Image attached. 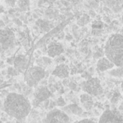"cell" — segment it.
Returning <instances> with one entry per match:
<instances>
[{"label":"cell","mask_w":123,"mask_h":123,"mask_svg":"<svg viewBox=\"0 0 123 123\" xmlns=\"http://www.w3.org/2000/svg\"><path fill=\"white\" fill-rule=\"evenodd\" d=\"M63 37H64V33L63 32H62L61 34H59V36H58V38H59V39H62Z\"/></svg>","instance_id":"44"},{"label":"cell","mask_w":123,"mask_h":123,"mask_svg":"<svg viewBox=\"0 0 123 123\" xmlns=\"http://www.w3.org/2000/svg\"><path fill=\"white\" fill-rule=\"evenodd\" d=\"M2 106V103H1V101H0V107Z\"/></svg>","instance_id":"47"},{"label":"cell","mask_w":123,"mask_h":123,"mask_svg":"<svg viewBox=\"0 0 123 123\" xmlns=\"http://www.w3.org/2000/svg\"><path fill=\"white\" fill-rule=\"evenodd\" d=\"M3 20H4V22H6V24H8V23L9 22V19L7 16H4V17H3Z\"/></svg>","instance_id":"42"},{"label":"cell","mask_w":123,"mask_h":123,"mask_svg":"<svg viewBox=\"0 0 123 123\" xmlns=\"http://www.w3.org/2000/svg\"><path fill=\"white\" fill-rule=\"evenodd\" d=\"M4 12V6L1 4V3H0V15L3 14V13Z\"/></svg>","instance_id":"40"},{"label":"cell","mask_w":123,"mask_h":123,"mask_svg":"<svg viewBox=\"0 0 123 123\" xmlns=\"http://www.w3.org/2000/svg\"><path fill=\"white\" fill-rule=\"evenodd\" d=\"M90 21V16L89 14H83L81 15L80 17L78 19V21H77V24L79 26H84L88 24V23Z\"/></svg>","instance_id":"20"},{"label":"cell","mask_w":123,"mask_h":123,"mask_svg":"<svg viewBox=\"0 0 123 123\" xmlns=\"http://www.w3.org/2000/svg\"><path fill=\"white\" fill-rule=\"evenodd\" d=\"M2 82H3V80H0V84H2Z\"/></svg>","instance_id":"48"},{"label":"cell","mask_w":123,"mask_h":123,"mask_svg":"<svg viewBox=\"0 0 123 123\" xmlns=\"http://www.w3.org/2000/svg\"><path fill=\"white\" fill-rule=\"evenodd\" d=\"M62 111H63L66 114L69 115H75V116H81L84 113L83 111V108L80 107L79 105L75 104H71V105H65L64 107H62V109H61Z\"/></svg>","instance_id":"14"},{"label":"cell","mask_w":123,"mask_h":123,"mask_svg":"<svg viewBox=\"0 0 123 123\" xmlns=\"http://www.w3.org/2000/svg\"><path fill=\"white\" fill-rule=\"evenodd\" d=\"M36 63H37V66L45 68L52 63V60L50 56H41L36 60Z\"/></svg>","instance_id":"17"},{"label":"cell","mask_w":123,"mask_h":123,"mask_svg":"<svg viewBox=\"0 0 123 123\" xmlns=\"http://www.w3.org/2000/svg\"><path fill=\"white\" fill-rule=\"evenodd\" d=\"M17 8L18 10L20 12H25V11L30 10V0H17Z\"/></svg>","instance_id":"18"},{"label":"cell","mask_w":123,"mask_h":123,"mask_svg":"<svg viewBox=\"0 0 123 123\" xmlns=\"http://www.w3.org/2000/svg\"><path fill=\"white\" fill-rule=\"evenodd\" d=\"M51 74L53 76H55V77H57L62 79H68L69 74H70V68H69V67L67 64H64V63L58 64L55 68L54 70L52 71Z\"/></svg>","instance_id":"11"},{"label":"cell","mask_w":123,"mask_h":123,"mask_svg":"<svg viewBox=\"0 0 123 123\" xmlns=\"http://www.w3.org/2000/svg\"><path fill=\"white\" fill-rule=\"evenodd\" d=\"M73 36H71V35H69V34H68V35H66V39L68 40V41H71V40H73Z\"/></svg>","instance_id":"41"},{"label":"cell","mask_w":123,"mask_h":123,"mask_svg":"<svg viewBox=\"0 0 123 123\" xmlns=\"http://www.w3.org/2000/svg\"><path fill=\"white\" fill-rule=\"evenodd\" d=\"M4 111L10 117L19 121H23L31 111V104L29 99L19 93H9L4 103Z\"/></svg>","instance_id":"1"},{"label":"cell","mask_w":123,"mask_h":123,"mask_svg":"<svg viewBox=\"0 0 123 123\" xmlns=\"http://www.w3.org/2000/svg\"><path fill=\"white\" fill-rule=\"evenodd\" d=\"M21 84V87H22V90H21V92H22V94L23 95H30V94H33V89L31 87H30V86H28L26 84H24V83H22Z\"/></svg>","instance_id":"22"},{"label":"cell","mask_w":123,"mask_h":123,"mask_svg":"<svg viewBox=\"0 0 123 123\" xmlns=\"http://www.w3.org/2000/svg\"><path fill=\"white\" fill-rule=\"evenodd\" d=\"M65 61V57H64L63 56H62V55H60V56H56V62H60V64L62 62Z\"/></svg>","instance_id":"33"},{"label":"cell","mask_w":123,"mask_h":123,"mask_svg":"<svg viewBox=\"0 0 123 123\" xmlns=\"http://www.w3.org/2000/svg\"><path fill=\"white\" fill-rule=\"evenodd\" d=\"M56 106H58V107H64V106L66 105V101L65 99H63V98L62 97V96H60L59 98H57L56 100Z\"/></svg>","instance_id":"26"},{"label":"cell","mask_w":123,"mask_h":123,"mask_svg":"<svg viewBox=\"0 0 123 123\" xmlns=\"http://www.w3.org/2000/svg\"><path fill=\"white\" fill-rule=\"evenodd\" d=\"M7 74H8V75H9V76H17L19 73L18 72L17 69H16L14 67V68L9 67L7 69Z\"/></svg>","instance_id":"25"},{"label":"cell","mask_w":123,"mask_h":123,"mask_svg":"<svg viewBox=\"0 0 123 123\" xmlns=\"http://www.w3.org/2000/svg\"><path fill=\"white\" fill-rule=\"evenodd\" d=\"M79 99H80V103L82 105L83 108L85 109L86 111H90V110L93 109L94 102L92 95L87 94V93H84L80 95Z\"/></svg>","instance_id":"13"},{"label":"cell","mask_w":123,"mask_h":123,"mask_svg":"<svg viewBox=\"0 0 123 123\" xmlns=\"http://www.w3.org/2000/svg\"><path fill=\"white\" fill-rule=\"evenodd\" d=\"M43 123H71V121L69 116L63 111L54 108L46 114Z\"/></svg>","instance_id":"6"},{"label":"cell","mask_w":123,"mask_h":123,"mask_svg":"<svg viewBox=\"0 0 123 123\" xmlns=\"http://www.w3.org/2000/svg\"><path fill=\"white\" fill-rule=\"evenodd\" d=\"M121 89H122V90H123V82H122V84H121Z\"/></svg>","instance_id":"46"},{"label":"cell","mask_w":123,"mask_h":123,"mask_svg":"<svg viewBox=\"0 0 123 123\" xmlns=\"http://www.w3.org/2000/svg\"><path fill=\"white\" fill-rule=\"evenodd\" d=\"M6 123H10V122H9H9H6Z\"/></svg>","instance_id":"50"},{"label":"cell","mask_w":123,"mask_h":123,"mask_svg":"<svg viewBox=\"0 0 123 123\" xmlns=\"http://www.w3.org/2000/svg\"><path fill=\"white\" fill-rule=\"evenodd\" d=\"M108 74L115 78H123V67H116L108 71Z\"/></svg>","instance_id":"19"},{"label":"cell","mask_w":123,"mask_h":123,"mask_svg":"<svg viewBox=\"0 0 123 123\" xmlns=\"http://www.w3.org/2000/svg\"><path fill=\"white\" fill-rule=\"evenodd\" d=\"M96 67H97V69L99 71V72H105V71H109L111 69L114 68L116 66L108 59L107 57H101L98 60L97 64H96Z\"/></svg>","instance_id":"12"},{"label":"cell","mask_w":123,"mask_h":123,"mask_svg":"<svg viewBox=\"0 0 123 123\" xmlns=\"http://www.w3.org/2000/svg\"><path fill=\"white\" fill-rule=\"evenodd\" d=\"M104 53L105 52H103L101 50H97V51L94 53V55H93V57H94V59H99V58L103 57Z\"/></svg>","instance_id":"27"},{"label":"cell","mask_w":123,"mask_h":123,"mask_svg":"<svg viewBox=\"0 0 123 123\" xmlns=\"http://www.w3.org/2000/svg\"><path fill=\"white\" fill-rule=\"evenodd\" d=\"M14 22L15 23L16 25H22V21L20 20L19 19H17V18H15V19H14Z\"/></svg>","instance_id":"37"},{"label":"cell","mask_w":123,"mask_h":123,"mask_svg":"<svg viewBox=\"0 0 123 123\" xmlns=\"http://www.w3.org/2000/svg\"><path fill=\"white\" fill-rule=\"evenodd\" d=\"M98 123H123V112L116 110H106L100 116Z\"/></svg>","instance_id":"8"},{"label":"cell","mask_w":123,"mask_h":123,"mask_svg":"<svg viewBox=\"0 0 123 123\" xmlns=\"http://www.w3.org/2000/svg\"><path fill=\"white\" fill-rule=\"evenodd\" d=\"M82 77L84 78V79H86V80H88V79H91V74H89V72H84L82 74Z\"/></svg>","instance_id":"35"},{"label":"cell","mask_w":123,"mask_h":123,"mask_svg":"<svg viewBox=\"0 0 123 123\" xmlns=\"http://www.w3.org/2000/svg\"><path fill=\"white\" fill-rule=\"evenodd\" d=\"M2 1H4V4H6L9 7H14L17 3V0H2Z\"/></svg>","instance_id":"29"},{"label":"cell","mask_w":123,"mask_h":123,"mask_svg":"<svg viewBox=\"0 0 123 123\" xmlns=\"http://www.w3.org/2000/svg\"><path fill=\"white\" fill-rule=\"evenodd\" d=\"M0 123H3V121H0Z\"/></svg>","instance_id":"49"},{"label":"cell","mask_w":123,"mask_h":123,"mask_svg":"<svg viewBox=\"0 0 123 123\" xmlns=\"http://www.w3.org/2000/svg\"><path fill=\"white\" fill-rule=\"evenodd\" d=\"M89 14H90V15H89L90 17H94V16H95V13H94L93 10H90V11H89Z\"/></svg>","instance_id":"43"},{"label":"cell","mask_w":123,"mask_h":123,"mask_svg":"<svg viewBox=\"0 0 123 123\" xmlns=\"http://www.w3.org/2000/svg\"><path fill=\"white\" fill-rule=\"evenodd\" d=\"M56 105V101H53V100H50V104H49V107H48V109L50 110H52L55 108V106Z\"/></svg>","instance_id":"36"},{"label":"cell","mask_w":123,"mask_h":123,"mask_svg":"<svg viewBox=\"0 0 123 123\" xmlns=\"http://www.w3.org/2000/svg\"><path fill=\"white\" fill-rule=\"evenodd\" d=\"M36 25L39 27V30L42 33L48 32L53 27L52 23L50 20H46V19H38L36 21Z\"/></svg>","instance_id":"15"},{"label":"cell","mask_w":123,"mask_h":123,"mask_svg":"<svg viewBox=\"0 0 123 123\" xmlns=\"http://www.w3.org/2000/svg\"><path fill=\"white\" fill-rule=\"evenodd\" d=\"M19 41H20L21 44H22L26 49H28L29 45H30V41H29V38H28V36L25 35V33L19 32Z\"/></svg>","instance_id":"21"},{"label":"cell","mask_w":123,"mask_h":123,"mask_svg":"<svg viewBox=\"0 0 123 123\" xmlns=\"http://www.w3.org/2000/svg\"><path fill=\"white\" fill-rule=\"evenodd\" d=\"M51 96V92L48 87L45 85L36 86L33 92V99H32V105L35 108H37L42 102H44L46 99H49Z\"/></svg>","instance_id":"7"},{"label":"cell","mask_w":123,"mask_h":123,"mask_svg":"<svg viewBox=\"0 0 123 123\" xmlns=\"http://www.w3.org/2000/svg\"><path fill=\"white\" fill-rule=\"evenodd\" d=\"M104 27V23L102 21L99 20H95L93 22L92 24V28L93 29H96V30H102Z\"/></svg>","instance_id":"24"},{"label":"cell","mask_w":123,"mask_h":123,"mask_svg":"<svg viewBox=\"0 0 123 123\" xmlns=\"http://www.w3.org/2000/svg\"><path fill=\"white\" fill-rule=\"evenodd\" d=\"M28 64H29V58L25 55L19 54L14 57V66L19 74H24L26 69H28Z\"/></svg>","instance_id":"10"},{"label":"cell","mask_w":123,"mask_h":123,"mask_svg":"<svg viewBox=\"0 0 123 123\" xmlns=\"http://www.w3.org/2000/svg\"><path fill=\"white\" fill-rule=\"evenodd\" d=\"M56 0H40L39 1V5L40 4H49V5H52Z\"/></svg>","instance_id":"30"},{"label":"cell","mask_w":123,"mask_h":123,"mask_svg":"<svg viewBox=\"0 0 123 123\" xmlns=\"http://www.w3.org/2000/svg\"><path fill=\"white\" fill-rule=\"evenodd\" d=\"M4 62H2V61H1V62H0V68H2V67H4Z\"/></svg>","instance_id":"45"},{"label":"cell","mask_w":123,"mask_h":123,"mask_svg":"<svg viewBox=\"0 0 123 123\" xmlns=\"http://www.w3.org/2000/svg\"><path fill=\"white\" fill-rule=\"evenodd\" d=\"M104 52L116 67H123V35H111L105 42Z\"/></svg>","instance_id":"2"},{"label":"cell","mask_w":123,"mask_h":123,"mask_svg":"<svg viewBox=\"0 0 123 123\" xmlns=\"http://www.w3.org/2000/svg\"><path fill=\"white\" fill-rule=\"evenodd\" d=\"M45 68L39 66H32L26 70L25 75V81L26 84L31 88L36 87L46 76Z\"/></svg>","instance_id":"3"},{"label":"cell","mask_w":123,"mask_h":123,"mask_svg":"<svg viewBox=\"0 0 123 123\" xmlns=\"http://www.w3.org/2000/svg\"><path fill=\"white\" fill-rule=\"evenodd\" d=\"M102 30H96V29H93L92 31V34L94 36H100L102 34Z\"/></svg>","instance_id":"34"},{"label":"cell","mask_w":123,"mask_h":123,"mask_svg":"<svg viewBox=\"0 0 123 123\" xmlns=\"http://www.w3.org/2000/svg\"><path fill=\"white\" fill-rule=\"evenodd\" d=\"M5 25H6L5 22H4V21L3 20V19H0V28L5 27Z\"/></svg>","instance_id":"38"},{"label":"cell","mask_w":123,"mask_h":123,"mask_svg":"<svg viewBox=\"0 0 123 123\" xmlns=\"http://www.w3.org/2000/svg\"><path fill=\"white\" fill-rule=\"evenodd\" d=\"M14 59H13V58H8V63L10 64V65H13L14 64Z\"/></svg>","instance_id":"39"},{"label":"cell","mask_w":123,"mask_h":123,"mask_svg":"<svg viewBox=\"0 0 123 123\" xmlns=\"http://www.w3.org/2000/svg\"><path fill=\"white\" fill-rule=\"evenodd\" d=\"M45 16L48 19H57V17L59 16V11L56 9H55L54 7H49L45 11Z\"/></svg>","instance_id":"16"},{"label":"cell","mask_w":123,"mask_h":123,"mask_svg":"<svg viewBox=\"0 0 123 123\" xmlns=\"http://www.w3.org/2000/svg\"><path fill=\"white\" fill-rule=\"evenodd\" d=\"M16 37L10 29H0V54L10 51L16 46Z\"/></svg>","instance_id":"4"},{"label":"cell","mask_w":123,"mask_h":123,"mask_svg":"<svg viewBox=\"0 0 123 123\" xmlns=\"http://www.w3.org/2000/svg\"><path fill=\"white\" fill-rule=\"evenodd\" d=\"M121 95L119 92H115L114 94H112V96L111 97V102L112 104H117L119 102L120 99H121Z\"/></svg>","instance_id":"23"},{"label":"cell","mask_w":123,"mask_h":123,"mask_svg":"<svg viewBox=\"0 0 123 123\" xmlns=\"http://www.w3.org/2000/svg\"><path fill=\"white\" fill-rule=\"evenodd\" d=\"M49 104H50V99H46V100H45L44 102H42L40 105L39 107H41V109H48Z\"/></svg>","instance_id":"32"},{"label":"cell","mask_w":123,"mask_h":123,"mask_svg":"<svg viewBox=\"0 0 123 123\" xmlns=\"http://www.w3.org/2000/svg\"><path fill=\"white\" fill-rule=\"evenodd\" d=\"M80 86L82 90L84 91V93H87L92 96L101 95L104 92L100 81L97 78H91L83 82Z\"/></svg>","instance_id":"5"},{"label":"cell","mask_w":123,"mask_h":123,"mask_svg":"<svg viewBox=\"0 0 123 123\" xmlns=\"http://www.w3.org/2000/svg\"><path fill=\"white\" fill-rule=\"evenodd\" d=\"M68 86L71 89H73V90H75V91H79V86H78L77 83H75V82H71V81H70Z\"/></svg>","instance_id":"28"},{"label":"cell","mask_w":123,"mask_h":123,"mask_svg":"<svg viewBox=\"0 0 123 123\" xmlns=\"http://www.w3.org/2000/svg\"><path fill=\"white\" fill-rule=\"evenodd\" d=\"M46 52L50 57H56L64 52L63 45L57 41H52L47 46Z\"/></svg>","instance_id":"9"},{"label":"cell","mask_w":123,"mask_h":123,"mask_svg":"<svg viewBox=\"0 0 123 123\" xmlns=\"http://www.w3.org/2000/svg\"><path fill=\"white\" fill-rule=\"evenodd\" d=\"M74 123H98L96 122L94 120H91V119H83V120H80V121H77Z\"/></svg>","instance_id":"31"}]
</instances>
